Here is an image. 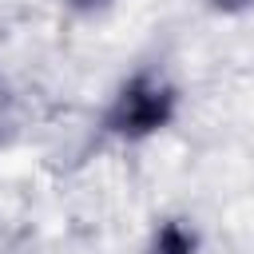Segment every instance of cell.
<instances>
[{
    "label": "cell",
    "mask_w": 254,
    "mask_h": 254,
    "mask_svg": "<svg viewBox=\"0 0 254 254\" xmlns=\"http://www.w3.org/2000/svg\"><path fill=\"white\" fill-rule=\"evenodd\" d=\"M214 12H222V16H238V12H246V8H254V0H206Z\"/></svg>",
    "instance_id": "cell-3"
},
{
    "label": "cell",
    "mask_w": 254,
    "mask_h": 254,
    "mask_svg": "<svg viewBox=\"0 0 254 254\" xmlns=\"http://www.w3.org/2000/svg\"><path fill=\"white\" fill-rule=\"evenodd\" d=\"M179 115H183V87L163 67H135L111 87L99 111V131L115 143H147L171 131Z\"/></svg>",
    "instance_id": "cell-1"
},
{
    "label": "cell",
    "mask_w": 254,
    "mask_h": 254,
    "mask_svg": "<svg viewBox=\"0 0 254 254\" xmlns=\"http://www.w3.org/2000/svg\"><path fill=\"white\" fill-rule=\"evenodd\" d=\"M71 12H95V8H103V4H111V0H64Z\"/></svg>",
    "instance_id": "cell-4"
},
{
    "label": "cell",
    "mask_w": 254,
    "mask_h": 254,
    "mask_svg": "<svg viewBox=\"0 0 254 254\" xmlns=\"http://www.w3.org/2000/svg\"><path fill=\"white\" fill-rule=\"evenodd\" d=\"M147 254H202V234L190 218H155L147 234Z\"/></svg>",
    "instance_id": "cell-2"
}]
</instances>
